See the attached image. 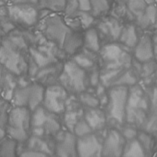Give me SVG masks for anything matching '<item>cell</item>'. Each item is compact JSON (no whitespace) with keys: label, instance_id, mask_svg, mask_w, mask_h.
<instances>
[{"label":"cell","instance_id":"obj_20","mask_svg":"<svg viewBox=\"0 0 157 157\" xmlns=\"http://www.w3.org/2000/svg\"><path fill=\"white\" fill-rule=\"evenodd\" d=\"M157 22V8L154 4L147 5L141 15V17L137 19V23L140 27L147 28Z\"/></svg>","mask_w":157,"mask_h":157},{"label":"cell","instance_id":"obj_8","mask_svg":"<svg viewBox=\"0 0 157 157\" xmlns=\"http://www.w3.org/2000/svg\"><path fill=\"white\" fill-rule=\"evenodd\" d=\"M8 17L13 25L23 28H30L37 25L39 20V9L34 5L8 6Z\"/></svg>","mask_w":157,"mask_h":157},{"label":"cell","instance_id":"obj_15","mask_svg":"<svg viewBox=\"0 0 157 157\" xmlns=\"http://www.w3.org/2000/svg\"><path fill=\"white\" fill-rule=\"evenodd\" d=\"M135 57L139 62L147 63L152 61L155 58L154 46L152 37L145 34L140 39H138V42L135 47Z\"/></svg>","mask_w":157,"mask_h":157},{"label":"cell","instance_id":"obj_23","mask_svg":"<svg viewBox=\"0 0 157 157\" xmlns=\"http://www.w3.org/2000/svg\"><path fill=\"white\" fill-rule=\"evenodd\" d=\"M17 142L11 138H5L0 140V157H18Z\"/></svg>","mask_w":157,"mask_h":157},{"label":"cell","instance_id":"obj_1","mask_svg":"<svg viewBox=\"0 0 157 157\" xmlns=\"http://www.w3.org/2000/svg\"><path fill=\"white\" fill-rule=\"evenodd\" d=\"M24 40L20 36H11L5 39L0 45V65L18 76L28 69V63L24 53V49H26Z\"/></svg>","mask_w":157,"mask_h":157},{"label":"cell","instance_id":"obj_19","mask_svg":"<svg viewBox=\"0 0 157 157\" xmlns=\"http://www.w3.org/2000/svg\"><path fill=\"white\" fill-rule=\"evenodd\" d=\"M112 4L110 0H90V12L97 19L105 17L111 11Z\"/></svg>","mask_w":157,"mask_h":157},{"label":"cell","instance_id":"obj_14","mask_svg":"<svg viewBox=\"0 0 157 157\" xmlns=\"http://www.w3.org/2000/svg\"><path fill=\"white\" fill-rule=\"evenodd\" d=\"M83 49V31L70 29L63 41L61 50L67 55H75Z\"/></svg>","mask_w":157,"mask_h":157},{"label":"cell","instance_id":"obj_32","mask_svg":"<svg viewBox=\"0 0 157 157\" xmlns=\"http://www.w3.org/2000/svg\"><path fill=\"white\" fill-rule=\"evenodd\" d=\"M39 0H10V4L13 5H34L38 6Z\"/></svg>","mask_w":157,"mask_h":157},{"label":"cell","instance_id":"obj_27","mask_svg":"<svg viewBox=\"0 0 157 157\" xmlns=\"http://www.w3.org/2000/svg\"><path fill=\"white\" fill-rule=\"evenodd\" d=\"M73 16H76V17H78L82 31H85V30L90 28L92 26H94L96 20H97V18L94 17L93 14L90 11H78Z\"/></svg>","mask_w":157,"mask_h":157},{"label":"cell","instance_id":"obj_12","mask_svg":"<svg viewBox=\"0 0 157 157\" xmlns=\"http://www.w3.org/2000/svg\"><path fill=\"white\" fill-rule=\"evenodd\" d=\"M77 157H101V141L94 133L77 137Z\"/></svg>","mask_w":157,"mask_h":157},{"label":"cell","instance_id":"obj_6","mask_svg":"<svg viewBox=\"0 0 157 157\" xmlns=\"http://www.w3.org/2000/svg\"><path fill=\"white\" fill-rule=\"evenodd\" d=\"M45 89V86L38 82L17 88L11 97L14 107H24L33 111L42 106Z\"/></svg>","mask_w":157,"mask_h":157},{"label":"cell","instance_id":"obj_5","mask_svg":"<svg viewBox=\"0 0 157 157\" xmlns=\"http://www.w3.org/2000/svg\"><path fill=\"white\" fill-rule=\"evenodd\" d=\"M129 89L128 86H112L107 93V120L110 118L116 122L122 123L126 120V110L128 105Z\"/></svg>","mask_w":157,"mask_h":157},{"label":"cell","instance_id":"obj_33","mask_svg":"<svg viewBox=\"0 0 157 157\" xmlns=\"http://www.w3.org/2000/svg\"><path fill=\"white\" fill-rule=\"evenodd\" d=\"M78 10L83 11H90V0H77Z\"/></svg>","mask_w":157,"mask_h":157},{"label":"cell","instance_id":"obj_28","mask_svg":"<svg viewBox=\"0 0 157 157\" xmlns=\"http://www.w3.org/2000/svg\"><path fill=\"white\" fill-rule=\"evenodd\" d=\"M78 95H79L78 96L79 103L85 105L86 107H98L101 105L100 101L96 94H92L85 91L83 93L79 94Z\"/></svg>","mask_w":157,"mask_h":157},{"label":"cell","instance_id":"obj_34","mask_svg":"<svg viewBox=\"0 0 157 157\" xmlns=\"http://www.w3.org/2000/svg\"><path fill=\"white\" fill-rule=\"evenodd\" d=\"M152 41H153V46H154L155 58L157 59V30L155 32L154 35L152 36Z\"/></svg>","mask_w":157,"mask_h":157},{"label":"cell","instance_id":"obj_2","mask_svg":"<svg viewBox=\"0 0 157 157\" xmlns=\"http://www.w3.org/2000/svg\"><path fill=\"white\" fill-rule=\"evenodd\" d=\"M37 26L41 36L61 50L65 36L70 30L62 13H46L39 18Z\"/></svg>","mask_w":157,"mask_h":157},{"label":"cell","instance_id":"obj_36","mask_svg":"<svg viewBox=\"0 0 157 157\" xmlns=\"http://www.w3.org/2000/svg\"><path fill=\"white\" fill-rule=\"evenodd\" d=\"M10 5V0H0V7Z\"/></svg>","mask_w":157,"mask_h":157},{"label":"cell","instance_id":"obj_24","mask_svg":"<svg viewBox=\"0 0 157 157\" xmlns=\"http://www.w3.org/2000/svg\"><path fill=\"white\" fill-rule=\"evenodd\" d=\"M121 157H146L145 150L138 140H132L126 144Z\"/></svg>","mask_w":157,"mask_h":157},{"label":"cell","instance_id":"obj_29","mask_svg":"<svg viewBox=\"0 0 157 157\" xmlns=\"http://www.w3.org/2000/svg\"><path fill=\"white\" fill-rule=\"evenodd\" d=\"M73 133L76 137H82V136L94 133V131L90 128V126L87 124V122L85 121L84 118H81L76 123V125L74 126Z\"/></svg>","mask_w":157,"mask_h":157},{"label":"cell","instance_id":"obj_18","mask_svg":"<svg viewBox=\"0 0 157 157\" xmlns=\"http://www.w3.org/2000/svg\"><path fill=\"white\" fill-rule=\"evenodd\" d=\"M138 39L139 37L135 26L133 25H128L123 26L118 40L125 47L134 48L138 42Z\"/></svg>","mask_w":157,"mask_h":157},{"label":"cell","instance_id":"obj_35","mask_svg":"<svg viewBox=\"0 0 157 157\" xmlns=\"http://www.w3.org/2000/svg\"><path fill=\"white\" fill-rule=\"evenodd\" d=\"M6 136V128L5 127H3L1 124H0V140H2L3 139H5Z\"/></svg>","mask_w":157,"mask_h":157},{"label":"cell","instance_id":"obj_21","mask_svg":"<svg viewBox=\"0 0 157 157\" xmlns=\"http://www.w3.org/2000/svg\"><path fill=\"white\" fill-rule=\"evenodd\" d=\"M67 0H39L38 7L41 11L63 13Z\"/></svg>","mask_w":157,"mask_h":157},{"label":"cell","instance_id":"obj_9","mask_svg":"<svg viewBox=\"0 0 157 157\" xmlns=\"http://www.w3.org/2000/svg\"><path fill=\"white\" fill-rule=\"evenodd\" d=\"M69 99L67 91L59 84L46 86L42 106L48 112L54 114L64 113Z\"/></svg>","mask_w":157,"mask_h":157},{"label":"cell","instance_id":"obj_4","mask_svg":"<svg viewBox=\"0 0 157 157\" xmlns=\"http://www.w3.org/2000/svg\"><path fill=\"white\" fill-rule=\"evenodd\" d=\"M59 84L67 90L69 94H79L86 91L89 85L87 72L73 59H69L63 63Z\"/></svg>","mask_w":157,"mask_h":157},{"label":"cell","instance_id":"obj_13","mask_svg":"<svg viewBox=\"0 0 157 157\" xmlns=\"http://www.w3.org/2000/svg\"><path fill=\"white\" fill-rule=\"evenodd\" d=\"M77 137L67 131L62 134L55 147L58 157H77Z\"/></svg>","mask_w":157,"mask_h":157},{"label":"cell","instance_id":"obj_26","mask_svg":"<svg viewBox=\"0 0 157 157\" xmlns=\"http://www.w3.org/2000/svg\"><path fill=\"white\" fill-rule=\"evenodd\" d=\"M125 4H126V7L128 11L136 19L141 17V15L143 14L147 6L145 0H126Z\"/></svg>","mask_w":157,"mask_h":157},{"label":"cell","instance_id":"obj_10","mask_svg":"<svg viewBox=\"0 0 157 157\" xmlns=\"http://www.w3.org/2000/svg\"><path fill=\"white\" fill-rule=\"evenodd\" d=\"M126 146V139L116 129H110L101 141V157H121Z\"/></svg>","mask_w":157,"mask_h":157},{"label":"cell","instance_id":"obj_31","mask_svg":"<svg viewBox=\"0 0 157 157\" xmlns=\"http://www.w3.org/2000/svg\"><path fill=\"white\" fill-rule=\"evenodd\" d=\"M121 134L126 140H135V138L137 136L136 130L134 128H127L123 129V133H121Z\"/></svg>","mask_w":157,"mask_h":157},{"label":"cell","instance_id":"obj_41","mask_svg":"<svg viewBox=\"0 0 157 157\" xmlns=\"http://www.w3.org/2000/svg\"><path fill=\"white\" fill-rule=\"evenodd\" d=\"M55 157H58V156H57V155H56V156H55Z\"/></svg>","mask_w":157,"mask_h":157},{"label":"cell","instance_id":"obj_39","mask_svg":"<svg viewBox=\"0 0 157 157\" xmlns=\"http://www.w3.org/2000/svg\"><path fill=\"white\" fill-rule=\"evenodd\" d=\"M155 83H156V86H157V77H156V80H155Z\"/></svg>","mask_w":157,"mask_h":157},{"label":"cell","instance_id":"obj_30","mask_svg":"<svg viewBox=\"0 0 157 157\" xmlns=\"http://www.w3.org/2000/svg\"><path fill=\"white\" fill-rule=\"evenodd\" d=\"M18 157H49V155L45 154L43 152L35 151V150H30L27 149L25 151L21 153Z\"/></svg>","mask_w":157,"mask_h":157},{"label":"cell","instance_id":"obj_17","mask_svg":"<svg viewBox=\"0 0 157 157\" xmlns=\"http://www.w3.org/2000/svg\"><path fill=\"white\" fill-rule=\"evenodd\" d=\"M101 41L95 26L83 31V48L86 50L97 53L101 48Z\"/></svg>","mask_w":157,"mask_h":157},{"label":"cell","instance_id":"obj_11","mask_svg":"<svg viewBox=\"0 0 157 157\" xmlns=\"http://www.w3.org/2000/svg\"><path fill=\"white\" fill-rule=\"evenodd\" d=\"M94 26L100 36L101 43L103 40H107V44L118 40L121 32L123 28L117 17L106 16L98 18Z\"/></svg>","mask_w":157,"mask_h":157},{"label":"cell","instance_id":"obj_37","mask_svg":"<svg viewBox=\"0 0 157 157\" xmlns=\"http://www.w3.org/2000/svg\"><path fill=\"white\" fill-rule=\"evenodd\" d=\"M145 1H146V3L147 5H150V4L154 3V0H145Z\"/></svg>","mask_w":157,"mask_h":157},{"label":"cell","instance_id":"obj_7","mask_svg":"<svg viewBox=\"0 0 157 157\" xmlns=\"http://www.w3.org/2000/svg\"><path fill=\"white\" fill-rule=\"evenodd\" d=\"M100 59L104 70L123 69L130 64V57L121 45L114 42L105 44L99 52Z\"/></svg>","mask_w":157,"mask_h":157},{"label":"cell","instance_id":"obj_38","mask_svg":"<svg viewBox=\"0 0 157 157\" xmlns=\"http://www.w3.org/2000/svg\"><path fill=\"white\" fill-rule=\"evenodd\" d=\"M1 78H2V73H1V71H0V81H1Z\"/></svg>","mask_w":157,"mask_h":157},{"label":"cell","instance_id":"obj_25","mask_svg":"<svg viewBox=\"0 0 157 157\" xmlns=\"http://www.w3.org/2000/svg\"><path fill=\"white\" fill-rule=\"evenodd\" d=\"M25 142H27V147L30 150L43 152L49 155L52 154L50 147L47 144V142L43 139V137H37V136L32 135L29 137L28 140Z\"/></svg>","mask_w":157,"mask_h":157},{"label":"cell","instance_id":"obj_3","mask_svg":"<svg viewBox=\"0 0 157 157\" xmlns=\"http://www.w3.org/2000/svg\"><path fill=\"white\" fill-rule=\"evenodd\" d=\"M31 114L26 107L11 108L6 119V135L17 142H25L31 135Z\"/></svg>","mask_w":157,"mask_h":157},{"label":"cell","instance_id":"obj_40","mask_svg":"<svg viewBox=\"0 0 157 157\" xmlns=\"http://www.w3.org/2000/svg\"><path fill=\"white\" fill-rule=\"evenodd\" d=\"M110 1H112V2H113V0H110Z\"/></svg>","mask_w":157,"mask_h":157},{"label":"cell","instance_id":"obj_16","mask_svg":"<svg viewBox=\"0 0 157 157\" xmlns=\"http://www.w3.org/2000/svg\"><path fill=\"white\" fill-rule=\"evenodd\" d=\"M83 118L94 132L103 128L107 122L106 113L98 107H87L83 111Z\"/></svg>","mask_w":157,"mask_h":157},{"label":"cell","instance_id":"obj_22","mask_svg":"<svg viewBox=\"0 0 157 157\" xmlns=\"http://www.w3.org/2000/svg\"><path fill=\"white\" fill-rule=\"evenodd\" d=\"M86 50V49H85ZM86 53L82 52H78V53H76L75 55H73V60L78 64V66L81 68H83L87 72V70H92L94 69L95 67V63L94 59H93V54H94V52H90V55H88L89 51L86 50Z\"/></svg>","mask_w":157,"mask_h":157}]
</instances>
